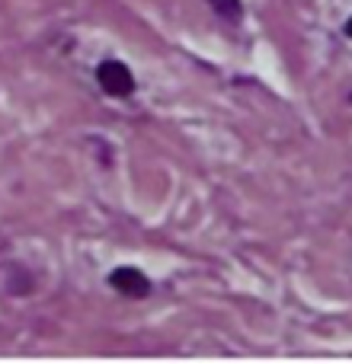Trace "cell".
<instances>
[{
	"label": "cell",
	"instance_id": "cell-1",
	"mask_svg": "<svg viewBox=\"0 0 352 364\" xmlns=\"http://www.w3.org/2000/svg\"><path fill=\"white\" fill-rule=\"evenodd\" d=\"M96 80H100V87L106 90L109 96H132V90H135L132 70L122 61H103L100 68H96Z\"/></svg>",
	"mask_w": 352,
	"mask_h": 364
},
{
	"label": "cell",
	"instance_id": "cell-2",
	"mask_svg": "<svg viewBox=\"0 0 352 364\" xmlns=\"http://www.w3.org/2000/svg\"><path fill=\"white\" fill-rule=\"evenodd\" d=\"M109 284L125 297H147V291H151V282H147L138 269H128V265L125 269H115L113 275H109Z\"/></svg>",
	"mask_w": 352,
	"mask_h": 364
},
{
	"label": "cell",
	"instance_id": "cell-3",
	"mask_svg": "<svg viewBox=\"0 0 352 364\" xmlns=\"http://www.w3.org/2000/svg\"><path fill=\"white\" fill-rule=\"evenodd\" d=\"M208 6H212L218 16H224L227 23H237L240 19V0H208Z\"/></svg>",
	"mask_w": 352,
	"mask_h": 364
},
{
	"label": "cell",
	"instance_id": "cell-4",
	"mask_svg": "<svg viewBox=\"0 0 352 364\" xmlns=\"http://www.w3.org/2000/svg\"><path fill=\"white\" fill-rule=\"evenodd\" d=\"M346 36H352V19H349V23H346Z\"/></svg>",
	"mask_w": 352,
	"mask_h": 364
}]
</instances>
